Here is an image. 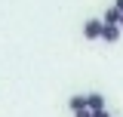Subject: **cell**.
Returning <instances> with one entry per match:
<instances>
[{"label": "cell", "instance_id": "cell-1", "mask_svg": "<svg viewBox=\"0 0 123 117\" xmlns=\"http://www.w3.org/2000/svg\"><path fill=\"white\" fill-rule=\"evenodd\" d=\"M102 28H105L102 19H86L83 22V40H102Z\"/></svg>", "mask_w": 123, "mask_h": 117}, {"label": "cell", "instance_id": "cell-8", "mask_svg": "<svg viewBox=\"0 0 123 117\" xmlns=\"http://www.w3.org/2000/svg\"><path fill=\"white\" fill-rule=\"evenodd\" d=\"M114 6H117V9H120V13H123V0H114Z\"/></svg>", "mask_w": 123, "mask_h": 117}, {"label": "cell", "instance_id": "cell-3", "mask_svg": "<svg viewBox=\"0 0 123 117\" xmlns=\"http://www.w3.org/2000/svg\"><path fill=\"white\" fill-rule=\"evenodd\" d=\"M86 108H89V111L108 108V105H105V96H102V92H86Z\"/></svg>", "mask_w": 123, "mask_h": 117}, {"label": "cell", "instance_id": "cell-4", "mask_svg": "<svg viewBox=\"0 0 123 117\" xmlns=\"http://www.w3.org/2000/svg\"><path fill=\"white\" fill-rule=\"evenodd\" d=\"M120 9H117V6H108L105 9V15H102V22H105V25H120Z\"/></svg>", "mask_w": 123, "mask_h": 117}, {"label": "cell", "instance_id": "cell-5", "mask_svg": "<svg viewBox=\"0 0 123 117\" xmlns=\"http://www.w3.org/2000/svg\"><path fill=\"white\" fill-rule=\"evenodd\" d=\"M68 108H71V114H77V111H89V108H86V96H71V99H68Z\"/></svg>", "mask_w": 123, "mask_h": 117}, {"label": "cell", "instance_id": "cell-6", "mask_svg": "<svg viewBox=\"0 0 123 117\" xmlns=\"http://www.w3.org/2000/svg\"><path fill=\"white\" fill-rule=\"evenodd\" d=\"M92 117H111V114H108V108H102V111H92Z\"/></svg>", "mask_w": 123, "mask_h": 117}, {"label": "cell", "instance_id": "cell-9", "mask_svg": "<svg viewBox=\"0 0 123 117\" xmlns=\"http://www.w3.org/2000/svg\"><path fill=\"white\" fill-rule=\"evenodd\" d=\"M120 28H123V15H120Z\"/></svg>", "mask_w": 123, "mask_h": 117}, {"label": "cell", "instance_id": "cell-2", "mask_svg": "<svg viewBox=\"0 0 123 117\" xmlns=\"http://www.w3.org/2000/svg\"><path fill=\"white\" fill-rule=\"evenodd\" d=\"M120 34H123L120 25H105V28H102V40H105V43H117Z\"/></svg>", "mask_w": 123, "mask_h": 117}, {"label": "cell", "instance_id": "cell-7", "mask_svg": "<svg viewBox=\"0 0 123 117\" xmlns=\"http://www.w3.org/2000/svg\"><path fill=\"white\" fill-rule=\"evenodd\" d=\"M74 117H92V111H77Z\"/></svg>", "mask_w": 123, "mask_h": 117}]
</instances>
